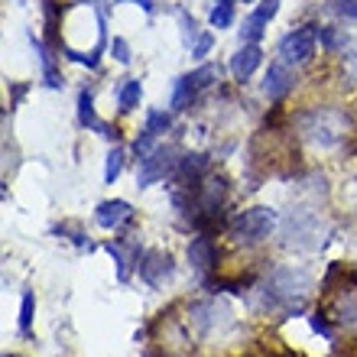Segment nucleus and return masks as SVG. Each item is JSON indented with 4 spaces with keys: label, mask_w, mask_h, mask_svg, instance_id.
<instances>
[{
    "label": "nucleus",
    "mask_w": 357,
    "mask_h": 357,
    "mask_svg": "<svg viewBox=\"0 0 357 357\" xmlns=\"http://www.w3.org/2000/svg\"><path fill=\"white\" fill-rule=\"evenodd\" d=\"M264 292V305L270 312H302L305 309V299L312 292V276L305 270H296V266H280V270L270 273V280L260 286Z\"/></svg>",
    "instance_id": "obj_1"
},
{
    "label": "nucleus",
    "mask_w": 357,
    "mask_h": 357,
    "mask_svg": "<svg viewBox=\"0 0 357 357\" xmlns=\"http://www.w3.org/2000/svg\"><path fill=\"white\" fill-rule=\"evenodd\" d=\"M273 227H276V211L266 205H257L241 211L227 225V234L234 237V244H260V241H266L273 234Z\"/></svg>",
    "instance_id": "obj_2"
},
{
    "label": "nucleus",
    "mask_w": 357,
    "mask_h": 357,
    "mask_svg": "<svg viewBox=\"0 0 357 357\" xmlns=\"http://www.w3.org/2000/svg\"><path fill=\"white\" fill-rule=\"evenodd\" d=\"M302 127H305V133H309L315 143H321V146H335V143L348 133L351 121L338 111H312V114L302 117Z\"/></svg>",
    "instance_id": "obj_3"
},
{
    "label": "nucleus",
    "mask_w": 357,
    "mask_h": 357,
    "mask_svg": "<svg viewBox=\"0 0 357 357\" xmlns=\"http://www.w3.org/2000/svg\"><path fill=\"white\" fill-rule=\"evenodd\" d=\"M315 46H319L315 26H299L280 43V56L286 66H305V62H312V56H315Z\"/></svg>",
    "instance_id": "obj_4"
},
{
    "label": "nucleus",
    "mask_w": 357,
    "mask_h": 357,
    "mask_svg": "<svg viewBox=\"0 0 357 357\" xmlns=\"http://www.w3.org/2000/svg\"><path fill=\"white\" fill-rule=\"evenodd\" d=\"M137 270H140V280L146 282L150 289H160V286H166V282L172 280L176 264H172V257L166 254V250H143Z\"/></svg>",
    "instance_id": "obj_5"
},
{
    "label": "nucleus",
    "mask_w": 357,
    "mask_h": 357,
    "mask_svg": "<svg viewBox=\"0 0 357 357\" xmlns=\"http://www.w3.org/2000/svg\"><path fill=\"white\" fill-rule=\"evenodd\" d=\"M192 325L198 335H215V331H225L231 325V312H227V305H218V302H195Z\"/></svg>",
    "instance_id": "obj_6"
},
{
    "label": "nucleus",
    "mask_w": 357,
    "mask_h": 357,
    "mask_svg": "<svg viewBox=\"0 0 357 357\" xmlns=\"http://www.w3.org/2000/svg\"><path fill=\"white\" fill-rule=\"evenodd\" d=\"M172 166H178V160H172V150H169V146H156L150 156H143V160H140L137 185H140V188H150L153 182L166 178V172H172Z\"/></svg>",
    "instance_id": "obj_7"
},
{
    "label": "nucleus",
    "mask_w": 357,
    "mask_h": 357,
    "mask_svg": "<svg viewBox=\"0 0 357 357\" xmlns=\"http://www.w3.org/2000/svg\"><path fill=\"white\" fill-rule=\"evenodd\" d=\"M104 250L114 257V264H117V280H121V282L130 280V266H137V264H140V257H143L140 244H137L133 237H117V241H107V244H104Z\"/></svg>",
    "instance_id": "obj_8"
},
{
    "label": "nucleus",
    "mask_w": 357,
    "mask_h": 357,
    "mask_svg": "<svg viewBox=\"0 0 357 357\" xmlns=\"http://www.w3.org/2000/svg\"><path fill=\"white\" fill-rule=\"evenodd\" d=\"M127 221H133V208H130V202H123V198L101 202V205L94 208V225L104 227V231H117V227H123Z\"/></svg>",
    "instance_id": "obj_9"
},
{
    "label": "nucleus",
    "mask_w": 357,
    "mask_h": 357,
    "mask_svg": "<svg viewBox=\"0 0 357 357\" xmlns=\"http://www.w3.org/2000/svg\"><path fill=\"white\" fill-rule=\"evenodd\" d=\"M188 264H192V270H198V273H211L218 266V247H215V241L208 234H198V237H192L188 241Z\"/></svg>",
    "instance_id": "obj_10"
},
{
    "label": "nucleus",
    "mask_w": 357,
    "mask_h": 357,
    "mask_svg": "<svg viewBox=\"0 0 357 357\" xmlns=\"http://www.w3.org/2000/svg\"><path fill=\"white\" fill-rule=\"evenodd\" d=\"M276 13H280V0H264V3H260V7H257L254 13L244 20V29H241L244 43H257V39L264 36L266 23H270Z\"/></svg>",
    "instance_id": "obj_11"
},
{
    "label": "nucleus",
    "mask_w": 357,
    "mask_h": 357,
    "mask_svg": "<svg viewBox=\"0 0 357 357\" xmlns=\"http://www.w3.org/2000/svg\"><path fill=\"white\" fill-rule=\"evenodd\" d=\"M292 85H296V75L289 72V66H286V62H273L270 72H266V78H264L266 98H270V101H280L282 94L292 91Z\"/></svg>",
    "instance_id": "obj_12"
},
{
    "label": "nucleus",
    "mask_w": 357,
    "mask_h": 357,
    "mask_svg": "<svg viewBox=\"0 0 357 357\" xmlns=\"http://www.w3.org/2000/svg\"><path fill=\"white\" fill-rule=\"evenodd\" d=\"M176 169H178V182L192 188V185H198V182L208 176L211 160H208L205 153H188V156H182V160H178Z\"/></svg>",
    "instance_id": "obj_13"
},
{
    "label": "nucleus",
    "mask_w": 357,
    "mask_h": 357,
    "mask_svg": "<svg viewBox=\"0 0 357 357\" xmlns=\"http://www.w3.org/2000/svg\"><path fill=\"white\" fill-rule=\"evenodd\" d=\"M264 62V52H260V46L257 43H247L244 49H237L234 59H231V72H234L237 82H247V78L257 72V66Z\"/></svg>",
    "instance_id": "obj_14"
},
{
    "label": "nucleus",
    "mask_w": 357,
    "mask_h": 357,
    "mask_svg": "<svg viewBox=\"0 0 357 357\" xmlns=\"http://www.w3.org/2000/svg\"><path fill=\"white\" fill-rule=\"evenodd\" d=\"M78 121H82V127H91V130H98L101 137H107V140H117V130H111L104 121H98L91 91H82V98H78Z\"/></svg>",
    "instance_id": "obj_15"
},
{
    "label": "nucleus",
    "mask_w": 357,
    "mask_h": 357,
    "mask_svg": "<svg viewBox=\"0 0 357 357\" xmlns=\"http://www.w3.org/2000/svg\"><path fill=\"white\" fill-rule=\"evenodd\" d=\"M143 98V85L137 82V78H127L121 85V91H117V107H121V114H130L137 104H140Z\"/></svg>",
    "instance_id": "obj_16"
},
{
    "label": "nucleus",
    "mask_w": 357,
    "mask_h": 357,
    "mask_svg": "<svg viewBox=\"0 0 357 357\" xmlns=\"http://www.w3.org/2000/svg\"><path fill=\"white\" fill-rule=\"evenodd\" d=\"M195 85H192V78H176V85H172V111H185L188 104H192V98H195Z\"/></svg>",
    "instance_id": "obj_17"
},
{
    "label": "nucleus",
    "mask_w": 357,
    "mask_h": 357,
    "mask_svg": "<svg viewBox=\"0 0 357 357\" xmlns=\"http://www.w3.org/2000/svg\"><path fill=\"white\" fill-rule=\"evenodd\" d=\"M33 312H36V296H33V292H23V302H20V321H17L20 335H29V331H33Z\"/></svg>",
    "instance_id": "obj_18"
},
{
    "label": "nucleus",
    "mask_w": 357,
    "mask_h": 357,
    "mask_svg": "<svg viewBox=\"0 0 357 357\" xmlns=\"http://www.w3.org/2000/svg\"><path fill=\"white\" fill-rule=\"evenodd\" d=\"M123 160H127L123 146H114V150L107 153V166H104V182H107V185H114V182H117V176L123 172Z\"/></svg>",
    "instance_id": "obj_19"
},
{
    "label": "nucleus",
    "mask_w": 357,
    "mask_h": 357,
    "mask_svg": "<svg viewBox=\"0 0 357 357\" xmlns=\"http://www.w3.org/2000/svg\"><path fill=\"white\" fill-rule=\"evenodd\" d=\"M192 85H195V91H205V88H211L215 82H221V68L218 66H202L198 72H192Z\"/></svg>",
    "instance_id": "obj_20"
},
{
    "label": "nucleus",
    "mask_w": 357,
    "mask_h": 357,
    "mask_svg": "<svg viewBox=\"0 0 357 357\" xmlns=\"http://www.w3.org/2000/svg\"><path fill=\"white\" fill-rule=\"evenodd\" d=\"M172 127V117L166 111H150L146 114V130L150 133H156V137H160V133H166Z\"/></svg>",
    "instance_id": "obj_21"
},
{
    "label": "nucleus",
    "mask_w": 357,
    "mask_h": 357,
    "mask_svg": "<svg viewBox=\"0 0 357 357\" xmlns=\"http://www.w3.org/2000/svg\"><path fill=\"white\" fill-rule=\"evenodd\" d=\"M231 23H234V10H231V3H218V7L211 10V26L227 29Z\"/></svg>",
    "instance_id": "obj_22"
},
{
    "label": "nucleus",
    "mask_w": 357,
    "mask_h": 357,
    "mask_svg": "<svg viewBox=\"0 0 357 357\" xmlns=\"http://www.w3.org/2000/svg\"><path fill=\"white\" fill-rule=\"evenodd\" d=\"M178 23H182L185 43H188V46H195V39H198V26H195V20H188V13H178Z\"/></svg>",
    "instance_id": "obj_23"
},
{
    "label": "nucleus",
    "mask_w": 357,
    "mask_h": 357,
    "mask_svg": "<svg viewBox=\"0 0 357 357\" xmlns=\"http://www.w3.org/2000/svg\"><path fill=\"white\" fill-rule=\"evenodd\" d=\"M111 52H114V59H117V62H123V66L130 62V46H127V43H123L121 36H117V39L111 43Z\"/></svg>",
    "instance_id": "obj_24"
},
{
    "label": "nucleus",
    "mask_w": 357,
    "mask_h": 357,
    "mask_svg": "<svg viewBox=\"0 0 357 357\" xmlns=\"http://www.w3.org/2000/svg\"><path fill=\"white\" fill-rule=\"evenodd\" d=\"M211 33H205V36H198L195 39V46H192V56H208V49H211Z\"/></svg>",
    "instance_id": "obj_25"
},
{
    "label": "nucleus",
    "mask_w": 357,
    "mask_h": 357,
    "mask_svg": "<svg viewBox=\"0 0 357 357\" xmlns=\"http://www.w3.org/2000/svg\"><path fill=\"white\" fill-rule=\"evenodd\" d=\"M338 13H344L348 20H357V0H341V3H338Z\"/></svg>",
    "instance_id": "obj_26"
},
{
    "label": "nucleus",
    "mask_w": 357,
    "mask_h": 357,
    "mask_svg": "<svg viewBox=\"0 0 357 357\" xmlns=\"http://www.w3.org/2000/svg\"><path fill=\"white\" fill-rule=\"evenodd\" d=\"M114 3H127V0H114ZM133 3H140V7L146 10V13H150V10H153V0H133Z\"/></svg>",
    "instance_id": "obj_27"
},
{
    "label": "nucleus",
    "mask_w": 357,
    "mask_h": 357,
    "mask_svg": "<svg viewBox=\"0 0 357 357\" xmlns=\"http://www.w3.org/2000/svg\"><path fill=\"white\" fill-rule=\"evenodd\" d=\"M241 3H254V0H241Z\"/></svg>",
    "instance_id": "obj_28"
},
{
    "label": "nucleus",
    "mask_w": 357,
    "mask_h": 357,
    "mask_svg": "<svg viewBox=\"0 0 357 357\" xmlns=\"http://www.w3.org/2000/svg\"><path fill=\"white\" fill-rule=\"evenodd\" d=\"M3 357H17V354H3Z\"/></svg>",
    "instance_id": "obj_29"
}]
</instances>
